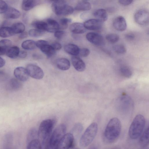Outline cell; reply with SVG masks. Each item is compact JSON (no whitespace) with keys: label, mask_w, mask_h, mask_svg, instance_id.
I'll return each mask as SVG.
<instances>
[{"label":"cell","mask_w":149,"mask_h":149,"mask_svg":"<svg viewBox=\"0 0 149 149\" xmlns=\"http://www.w3.org/2000/svg\"><path fill=\"white\" fill-rule=\"evenodd\" d=\"M8 8L7 4L4 1L0 0V14L5 13Z\"/></svg>","instance_id":"40"},{"label":"cell","mask_w":149,"mask_h":149,"mask_svg":"<svg viewBox=\"0 0 149 149\" xmlns=\"http://www.w3.org/2000/svg\"><path fill=\"white\" fill-rule=\"evenodd\" d=\"M120 71L121 75L125 77L130 78L132 75V72L130 69L125 65L121 66L120 69Z\"/></svg>","instance_id":"34"},{"label":"cell","mask_w":149,"mask_h":149,"mask_svg":"<svg viewBox=\"0 0 149 149\" xmlns=\"http://www.w3.org/2000/svg\"><path fill=\"white\" fill-rule=\"evenodd\" d=\"M90 53V51L88 49L84 48L80 49L79 54L81 56L85 57L88 56Z\"/></svg>","instance_id":"41"},{"label":"cell","mask_w":149,"mask_h":149,"mask_svg":"<svg viewBox=\"0 0 149 149\" xmlns=\"http://www.w3.org/2000/svg\"><path fill=\"white\" fill-rule=\"evenodd\" d=\"M11 27L14 34H20L24 32L25 29L24 24L20 22L14 24Z\"/></svg>","instance_id":"29"},{"label":"cell","mask_w":149,"mask_h":149,"mask_svg":"<svg viewBox=\"0 0 149 149\" xmlns=\"http://www.w3.org/2000/svg\"><path fill=\"white\" fill-rule=\"evenodd\" d=\"M38 1L35 0H24L22 1V7L25 11L29 10L37 5Z\"/></svg>","instance_id":"23"},{"label":"cell","mask_w":149,"mask_h":149,"mask_svg":"<svg viewBox=\"0 0 149 149\" xmlns=\"http://www.w3.org/2000/svg\"><path fill=\"white\" fill-rule=\"evenodd\" d=\"M66 127L64 124L58 126L54 130L49 140V146L51 149H54L58 144L65 135Z\"/></svg>","instance_id":"5"},{"label":"cell","mask_w":149,"mask_h":149,"mask_svg":"<svg viewBox=\"0 0 149 149\" xmlns=\"http://www.w3.org/2000/svg\"><path fill=\"white\" fill-rule=\"evenodd\" d=\"M50 45L55 50H59L61 49L62 47L61 45L57 42H53Z\"/></svg>","instance_id":"44"},{"label":"cell","mask_w":149,"mask_h":149,"mask_svg":"<svg viewBox=\"0 0 149 149\" xmlns=\"http://www.w3.org/2000/svg\"><path fill=\"white\" fill-rule=\"evenodd\" d=\"M56 64L58 68L63 70H68L70 65L69 61L65 58L58 59L56 61Z\"/></svg>","instance_id":"21"},{"label":"cell","mask_w":149,"mask_h":149,"mask_svg":"<svg viewBox=\"0 0 149 149\" xmlns=\"http://www.w3.org/2000/svg\"><path fill=\"white\" fill-rule=\"evenodd\" d=\"M125 37L127 39L130 40H133L134 39L135 36L133 33H128L125 35Z\"/></svg>","instance_id":"46"},{"label":"cell","mask_w":149,"mask_h":149,"mask_svg":"<svg viewBox=\"0 0 149 149\" xmlns=\"http://www.w3.org/2000/svg\"><path fill=\"white\" fill-rule=\"evenodd\" d=\"M38 132L35 128L31 129L28 133L26 140L27 143L32 140L38 139Z\"/></svg>","instance_id":"35"},{"label":"cell","mask_w":149,"mask_h":149,"mask_svg":"<svg viewBox=\"0 0 149 149\" xmlns=\"http://www.w3.org/2000/svg\"><path fill=\"white\" fill-rule=\"evenodd\" d=\"M93 15L96 19L102 22L106 21L108 19L107 13L104 9L100 8L96 10L93 13Z\"/></svg>","instance_id":"19"},{"label":"cell","mask_w":149,"mask_h":149,"mask_svg":"<svg viewBox=\"0 0 149 149\" xmlns=\"http://www.w3.org/2000/svg\"><path fill=\"white\" fill-rule=\"evenodd\" d=\"M47 26L46 31L54 33L60 29L59 24L55 20L49 19L46 21Z\"/></svg>","instance_id":"17"},{"label":"cell","mask_w":149,"mask_h":149,"mask_svg":"<svg viewBox=\"0 0 149 149\" xmlns=\"http://www.w3.org/2000/svg\"><path fill=\"white\" fill-rule=\"evenodd\" d=\"M141 149H148V148L147 147H145V148H143Z\"/></svg>","instance_id":"50"},{"label":"cell","mask_w":149,"mask_h":149,"mask_svg":"<svg viewBox=\"0 0 149 149\" xmlns=\"http://www.w3.org/2000/svg\"><path fill=\"white\" fill-rule=\"evenodd\" d=\"M75 140L70 133L66 134L54 149H70L74 146Z\"/></svg>","instance_id":"7"},{"label":"cell","mask_w":149,"mask_h":149,"mask_svg":"<svg viewBox=\"0 0 149 149\" xmlns=\"http://www.w3.org/2000/svg\"><path fill=\"white\" fill-rule=\"evenodd\" d=\"M106 39L109 42L114 43L119 40V37L116 34L111 33L108 34L106 36Z\"/></svg>","instance_id":"37"},{"label":"cell","mask_w":149,"mask_h":149,"mask_svg":"<svg viewBox=\"0 0 149 149\" xmlns=\"http://www.w3.org/2000/svg\"><path fill=\"white\" fill-rule=\"evenodd\" d=\"M11 41L8 39H3L0 40V55L6 54L8 49L11 46Z\"/></svg>","instance_id":"26"},{"label":"cell","mask_w":149,"mask_h":149,"mask_svg":"<svg viewBox=\"0 0 149 149\" xmlns=\"http://www.w3.org/2000/svg\"><path fill=\"white\" fill-rule=\"evenodd\" d=\"M14 34L11 27L3 26L0 28V37L6 38Z\"/></svg>","instance_id":"27"},{"label":"cell","mask_w":149,"mask_h":149,"mask_svg":"<svg viewBox=\"0 0 149 149\" xmlns=\"http://www.w3.org/2000/svg\"><path fill=\"white\" fill-rule=\"evenodd\" d=\"M70 29L71 32L75 34L83 33L86 31L84 24L79 22H75L71 24Z\"/></svg>","instance_id":"15"},{"label":"cell","mask_w":149,"mask_h":149,"mask_svg":"<svg viewBox=\"0 0 149 149\" xmlns=\"http://www.w3.org/2000/svg\"><path fill=\"white\" fill-rule=\"evenodd\" d=\"M27 55V52L24 50L20 51L18 56L22 58H25Z\"/></svg>","instance_id":"47"},{"label":"cell","mask_w":149,"mask_h":149,"mask_svg":"<svg viewBox=\"0 0 149 149\" xmlns=\"http://www.w3.org/2000/svg\"><path fill=\"white\" fill-rule=\"evenodd\" d=\"M32 26L36 29L45 31H46L47 24L46 22L36 21L31 24Z\"/></svg>","instance_id":"33"},{"label":"cell","mask_w":149,"mask_h":149,"mask_svg":"<svg viewBox=\"0 0 149 149\" xmlns=\"http://www.w3.org/2000/svg\"><path fill=\"white\" fill-rule=\"evenodd\" d=\"M53 11L58 16H67L72 14L74 11L73 8L67 4L63 0L54 1L52 4Z\"/></svg>","instance_id":"6"},{"label":"cell","mask_w":149,"mask_h":149,"mask_svg":"<svg viewBox=\"0 0 149 149\" xmlns=\"http://www.w3.org/2000/svg\"><path fill=\"white\" fill-rule=\"evenodd\" d=\"M71 22V19L68 18H62L60 20V28L65 29L67 27L68 23Z\"/></svg>","instance_id":"39"},{"label":"cell","mask_w":149,"mask_h":149,"mask_svg":"<svg viewBox=\"0 0 149 149\" xmlns=\"http://www.w3.org/2000/svg\"><path fill=\"white\" fill-rule=\"evenodd\" d=\"M91 3L86 1H81L79 2L75 7V10L78 11H86L91 8Z\"/></svg>","instance_id":"24"},{"label":"cell","mask_w":149,"mask_h":149,"mask_svg":"<svg viewBox=\"0 0 149 149\" xmlns=\"http://www.w3.org/2000/svg\"><path fill=\"white\" fill-rule=\"evenodd\" d=\"M20 15L21 13L20 11L13 7L8 8L5 13V17L9 19H17L19 18Z\"/></svg>","instance_id":"18"},{"label":"cell","mask_w":149,"mask_h":149,"mask_svg":"<svg viewBox=\"0 0 149 149\" xmlns=\"http://www.w3.org/2000/svg\"><path fill=\"white\" fill-rule=\"evenodd\" d=\"M113 25L116 30L120 31H125L127 27L126 20L122 16H118L116 17L113 21Z\"/></svg>","instance_id":"13"},{"label":"cell","mask_w":149,"mask_h":149,"mask_svg":"<svg viewBox=\"0 0 149 149\" xmlns=\"http://www.w3.org/2000/svg\"><path fill=\"white\" fill-rule=\"evenodd\" d=\"M64 48L67 53L73 56H77L79 54L80 49L75 44H69L66 45Z\"/></svg>","instance_id":"20"},{"label":"cell","mask_w":149,"mask_h":149,"mask_svg":"<svg viewBox=\"0 0 149 149\" xmlns=\"http://www.w3.org/2000/svg\"><path fill=\"white\" fill-rule=\"evenodd\" d=\"M102 23L96 19H91L85 21L83 24L86 29L97 30L101 28Z\"/></svg>","instance_id":"11"},{"label":"cell","mask_w":149,"mask_h":149,"mask_svg":"<svg viewBox=\"0 0 149 149\" xmlns=\"http://www.w3.org/2000/svg\"><path fill=\"white\" fill-rule=\"evenodd\" d=\"M55 123V120L52 119L44 120L40 123L38 131V135L43 144L45 145L49 140Z\"/></svg>","instance_id":"3"},{"label":"cell","mask_w":149,"mask_h":149,"mask_svg":"<svg viewBox=\"0 0 149 149\" xmlns=\"http://www.w3.org/2000/svg\"><path fill=\"white\" fill-rule=\"evenodd\" d=\"M47 44H48L47 42L43 40H39L36 42V47L40 49L43 45Z\"/></svg>","instance_id":"43"},{"label":"cell","mask_w":149,"mask_h":149,"mask_svg":"<svg viewBox=\"0 0 149 149\" xmlns=\"http://www.w3.org/2000/svg\"><path fill=\"white\" fill-rule=\"evenodd\" d=\"M5 64V60L3 58L0 57V68L3 67Z\"/></svg>","instance_id":"49"},{"label":"cell","mask_w":149,"mask_h":149,"mask_svg":"<svg viewBox=\"0 0 149 149\" xmlns=\"http://www.w3.org/2000/svg\"><path fill=\"white\" fill-rule=\"evenodd\" d=\"M83 130V126L81 123H77L73 126L70 133L72 135L75 141L79 137Z\"/></svg>","instance_id":"16"},{"label":"cell","mask_w":149,"mask_h":149,"mask_svg":"<svg viewBox=\"0 0 149 149\" xmlns=\"http://www.w3.org/2000/svg\"><path fill=\"white\" fill-rule=\"evenodd\" d=\"M65 32L63 31L58 30L54 32V36L58 39H61L65 34Z\"/></svg>","instance_id":"42"},{"label":"cell","mask_w":149,"mask_h":149,"mask_svg":"<svg viewBox=\"0 0 149 149\" xmlns=\"http://www.w3.org/2000/svg\"><path fill=\"white\" fill-rule=\"evenodd\" d=\"M28 34L26 32L24 31L20 34L19 37L20 39H23L26 38L28 36Z\"/></svg>","instance_id":"48"},{"label":"cell","mask_w":149,"mask_h":149,"mask_svg":"<svg viewBox=\"0 0 149 149\" xmlns=\"http://www.w3.org/2000/svg\"><path fill=\"white\" fill-rule=\"evenodd\" d=\"M41 51L48 57L53 56L55 53V50L51 45L48 44L45 45L40 48Z\"/></svg>","instance_id":"28"},{"label":"cell","mask_w":149,"mask_h":149,"mask_svg":"<svg viewBox=\"0 0 149 149\" xmlns=\"http://www.w3.org/2000/svg\"><path fill=\"white\" fill-rule=\"evenodd\" d=\"M133 1V0H120L118 1V2L120 4L126 6L131 4Z\"/></svg>","instance_id":"45"},{"label":"cell","mask_w":149,"mask_h":149,"mask_svg":"<svg viewBox=\"0 0 149 149\" xmlns=\"http://www.w3.org/2000/svg\"><path fill=\"white\" fill-rule=\"evenodd\" d=\"M114 51L117 53L123 54L126 52V49L125 46L122 44H118L113 47Z\"/></svg>","instance_id":"38"},{"label":"cell","mask_w":149,"mask_h":149,"mask_svg":"<svg viewBox=\"0 0 149 149\" xmlns=\"http://www.w3.org/2000/svg\"><path fill=\"white\" fill-rule=\"evenodd\" d=\"M44 31L37 29H32L29 31V35L33 37H38L43 35L45 33Z\"/></svg>","instance_id":"36"},{"label":"cell","mask_w":149,"mask_h":149,"mask_svg":"<svg viewBox=\"0 0 149 149\" xmlns=\"http://www.w3.org/2000/svg\"><path fill=\"white\" fill-rule=\"evenodd\" d=\"M71 62L73 66L77 71L83 72L85 69L84 62L77 56H73L71 58Z\"/></svg>","instance_id":"14"},{"label":"cell","mask_w":149,"mask_h":149,"mask_svg":"<svg viewBox=\"0 0 149 149\" xmlns=\"http://www.w3.org/2000/svg\"><path fill=\"white\" fill-rule=\"evenodd\" d=\"M87 39L91 43L98 46L102 45L104 44V40L102 36L95 32H91L86 35Z\"/></svg>","instance_id":"10"},{"label":"cell","mask_w":149,"mask_h":149,"mask_svg":"<svg viewBox=\"0 0 149 149\" xmlns=\"http://www.w3.org/2000/svg\"><path fill=\"white\" fill-rule=\"evenodd\" d=\"M26 69L29 76L33 78L40 79H42L44 76V73L42 70L36 65L29 64Z\"/></svg>","instance_id":"8"},{"label":"cell","mask_w":149,"mask_h":149,"mask_svg":"<svg viewBox=\"0 0 149 149\" xmlns=\"http://www.w3.org/2000/svg\"><path fill=\"white\" fill-rule=\"evenodd\" d=\"M98 129L97 123L93 122L91 123L80 137L79 141L80 146L85 148L91 144L96 137Z\"/></svg>","instance_id":"4"},{"label":"cell","mask_w":149,"mask_h":149,"mask_svg":"<svg viewBox=\"0 0 149 149\" xmlns=\"http://www.w3.org/2000/svg\"><path fill=\"white\" fill-rule=\"evenodd\" d=\"M14 74L15 78L21 81H25L29 78V75L26 68L18 67L15 69Z\"/></svg>","instance_id":"12"},{"label":"cell","mask_w":149,"mask_h":149,"mask_svg":"<svg viewBox=\"0 0 149 149\" xmlns=\"http://www.w3.org/2000/svg\"><path fill=\"white\" fill-rule=\"evenodd\" d=\"M146 123L144 117L142 115L138 114L133 119L130 127L128 134L132 139L138 138L144 131Z\"/></svg>","instance_id":"2"},{"label":"cell","mask_w":149,"mask_h":149,"mask_svg":"<svg viewBox=\"0 0 149 149\" xmlns=\"http://www.w3.org/2000/svg\"><path fill=\"white\" fill-rule=\"evenodd\" d=\"M80 149L79 148H76V149Z\"/></svg>","instance_id":"51"},{"label":"cell","mask_w":149,"mask_h":149,"mask_svg":"<svg viewBox=\"0 0 149 149\" xmlns=\"http://www.w3.org/2000/svg\"><path fill=\"white\" fill-rule=\"evenodd\" d=\"M121 127V123L119 119L116 117L111 118L104 132L103 137L104 142L108 144L116 142L120 135Z\"/></svg>","instance_id":"1"},{"label":"cell","mask_w":149,"mask_h":149,"mask_svg":"<svg viewBox=\"0 0 149 149\" xmlns=\"http://www.w3.org/2000/svg\"><path fill=\"white\" fill-rule=\"evenodd\" d=\"M26 149H42L40 140L36 139L30 141L27 143Z\"/></svg>","instance_id":"32"},{"label":"cell","mask_w":149,"mask_h":149,"mask_svg":"<svg viewBox=\"0 0 149 149\" xmlns=\"http://www.w3.org/2000/svg\"><path fill=\"white\" fill-rule=\"evenodd\" d=\"M20 50L17 46H11L7 50L6 53V55L11 58H15L18 56Z\"/></svg>","instance_id":"25"},{"label":"cell","mask_w":149,"mask_h":149,"mask_svg":"<svg viewBox=\"0 0 149 149\" xmlns=\"http://www.w3.org/2000/svg\"><path fill=\"white\" fill-rule=\"evenodd\" d=\"M139 138V142L142 148L148 147L149 144V127H148L143 132Z\"/></svg>","instance_id":"22"},{"label":"cell","mask_w":149,"mask_h":149,"mask_svg":"<svg viewBox=\"0 0 149 149\" xmlns=\"http://www.w3.org/2000/svg\"><path fill=\"white\" fill-rule=\"evenodd\" d=\"M135 21L141 25H146L148 24L149 21V14L148 11L145 9L139 10L134 15Z\"/></svg>","instance_id":"9"},{"label":"cell","mask_w":149,"mask_h":149,"mask_svg":"<svg viewBox=\"0 0 149 149\" xmlns=\"http://www.w3.org/2000/svg\"><path fill=\"white\" fill-rule=\"evenodd\" d=\"M22 47L24 49L32 50L36 47V42L32 40H27L23 42L21 45Z\"/></svg>","instance_id":"30"},{"label":"cell","mask_w":149,"mask_h":149,"mask_svg":"<svg viewBox=\"0 0 149 149\" xmlns=\"http://www.w3.org/2000/svg\"><path fill=\"white\" fill-rule=\"evenodd\" d=\"M21 81L16 78H12L9 82V88L12 90L16 91L20 89L22 87Z\"/></svg>","instance_id":"31"}]
</instances>
